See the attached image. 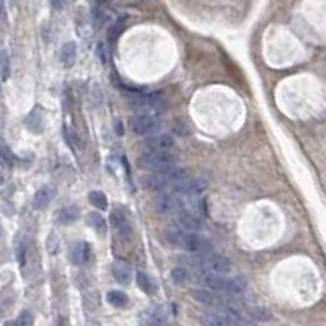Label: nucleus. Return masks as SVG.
<instances>
[{"mask_svg": "<svg viewBox=\"0 0 326 326\" xmlns=\"http://www.w3.org/2000/svg\"><path fill=\"white\" fill-rule=\"evenodd\" d=\"M165 238L168 240L170 245L176 246V248H181L184 251L189 253H206L210 251V243L201 236L196 232L191 230H184L180 225L178 227H170L168 230L165 232Z\"/></svg>", "mask_w": 326, "mask_h": 326, "instance_id": "nucleus-1", "label": "nucleus"}, {"mask_svg": "<svg viewBox=\"0 0 326 326\" xmlns=\"http://www.w3.org/2000/svg\"><path fill=\"white\" fill-rule=\"evenodd\" d=\"M198 282H201L206 289L222 294H242L246 287L245 279L240 276L228 277L227 274H215V272H199Z\"/></svg>", "mask_w": 326, "mask_h": 326, "instance_id": "nucleus-2", "label": "nucleus"}, {"mask_svg": "<svg viewBox=\"0 0 326 326\" xmlns=\"http://www.w3.org/2000/svg\"><path fill=\"white\" fill-rule=\"evenodd\" d=\"M186 261L199 272H215V274H230L232 272V263L217 253H199L198 256L188 258Z\"/></svg>", "mask_w": 326, "mask_h": 326, "instance_id": "nucleus-3", "label": "nucleus"}, {"mask_svg": "<svg viewBox=\"0 0 326 326\" xmlns=\"http://www.w3.org/2000/svg\"><path fill=\"white\" fill-rule=\"evenodd\" d=\"M127 100L132 108L139 110L140 113H152V114H162L166 111V100L163 95L157 92H127Z\"/></svg>", "mask_w": 326, "mask_h": 326, "instance_id": "nucleus-4", "label": "nucleus"}, {"mask_svg": "<svg viewBox=\"0 0 326 326\" xmlns=\"http://www.w3.org/2000/svg\"><path fill=\"white\" fill-rule=\"evenodd\" d=\"M184 178H188L186 170L178 168V166H170V168H165L162 171H155V175L148 176L145 180V186L150 191H166V189H173V186L176 183L183 181Z\"/></svg>", "mask_w": 326, "mask_h": 326, "instance_id": "nucleus-5", "label": "nucleus"}, {"mask_svg": "<svg viewBox=\"0 0 326 326\" xmlns=\"http://www.w3.org/2000/svg\"><path fill=\"white\" fill-rule=\"evenodd\" d=\"M137 163L144 170L162 171L173 166L176 163V158L173 154H170V150H148L139 157Z\"/></svg>", "mask_w": 326, "mask_h": 326, "instance_id": "nucleus-6", "label": "nucleus"}, {"mask_svg": "<svg viewBox=\"0 0 326 326\" xmlns=\"http://www.w3.org/2000/svg\"><path fill=\"white\" fill-rule=\"evenodd\" d=\"M154 207L160 215H178L184 210V202L178 198V192H163L155 198Z\"/></svg>", "mask_w": 326, "mask_h": 326, "instance_id": "nucleus-7", "label": "nucleus"}, {"mask_svg": "<svg viewBox=\"0 0 326 326\" xmlns=\"http://www.w3.org/2000/svg\"><path fill=\"white\" fill-rule=\"evenodd\" d=\"M162 127V121L152 113H140L131 119V129L136 136H152Z\"/></svg>", "mask_w": 326, "mask_h": 326, "instance_id": "nucleus-8", "label": "nucleus"}, {"mask_svg": "<svg viewBox=\"0 0 326 326\" xmlns=\"http://www.w3.org/2000/svg\"><path fill=\"white\" fill-rule=\"evenodd\" d=\"M111 225H113L114 230H116V233L119 236H122V238H129L131 233H132V225L129 222L127 215L119 209L111 212Z\"/></svg>", "mask_w": 326, "mask_h": 326, "instance_id": "nucleus-9", "label": "nucleus"}, {"mask_svg": "<svg viewBox=\"0 0 326 326\" xmlns=\"http://www.w3.org/2000/svg\"><path fill=\"white\" fill-rule=\"evenodd\" d=\"M144 145L148 150H171L175 147V137L170 134H157L145 139Z\"/></svg>", "mask_w": 326, "mask_h": 326, "instance_id": "nucleus-10", "label": "nucleus"}, {"mask_svg": "<svg viewBox=\"0 0 326 326\" xmlns=\"http://www.w3.org/2000/svg\"><path fill=\"white\" fill-rule=\"evenodd\" d=\"M92 256V250H90V245L86 242H78L75 243L72 248L69 251V259L72 261L77 266H80V264H85Z\"/></svg>", "mask_w": 326, "mask_h": 326, "instance_id": "nucleus-11", "label": "nucleus"}, {"mask_svg": "<svg viewBox=\"0 0 326 326\" xmlns=\"http://www.w3.org/2000/svg\"><path fill=\"white\" fill-rule=\"evenodd\" d=\"M111 271H113L114 279H116L118 282L122 284V286L129 284L131 280H132V277H134V272H132V268L129 266L127 263H124V261H116V263L113 264Z\"/></svg>", "mask_w": 326, "mask_h": 326, "instance_id": "nucleus-12", "label": "nucleus"}, {"mask_svg": "<svg viewBox=\"0 0 326 326\" xmlns=\"http://www.w3.org/2000/svg\"><path fill=\"white\" fill-rule=\"evenodd\" d=\"M178 225L184 230H191V232H199L202 228V220L199 217H196L194 214L188 212V210H183V212L178 214Z\"/></svg>", "mask_w": 326, "mask_h": 326, "instance_id": "nucleus-13", "label": "nucleus"}, {"mask_svg": "<svg viewBox=\"0 0 326 326\" xmlns=\"http://www.w3.org/2000/svg\"><path fill=\"white\" fill-rule=\"evenodd\" d=\"M54 194H56L54 189L49 188V186H44V188L38 189L36 194H34V198H33L34 209H38V210L46 209L51 204V201H52V198H54Z\"/></svg>", "mask_w": 326, "mask_h": 326, "instance_id": "nucleus-14", "label": "nucleus"}, {"mask_svg": "<svg viewBox=\"0 0 326 326\" xmlns=\"http://www.w3.org/2000/svg\"><path fill=\"white\" fill-rule=\"evenodd\" d=\"M60 62H62L64 67H72L75 64V59H77V46L75 42H66L62 49H60Z\"/></svg>", "mask_w": 326, "mask_h": 326, "instance_id": "nucleus-15", "label": "nucleus"}, {"mask_svg": "<svg viewBox=\"0 0 326 326\" xmlns=\"http://www.w3.org/2000/svg\"><path fill=\"white\" fill-rule=\"evenodd\" d=\"M106 300L118 308H126L129 305V297L126 295V292H121V290H110L106 294Z\"/></svg>", "mask_w": 326, "mask_h": 326, "instance_id": "nucleus-16", "label": "nucleus"}, {"mask_svg": "<svg viewBox=\"0 0 326 326\" xmlns=\"http://www.w3.org/2000/svg\"><path fill=\"white\" fill-rule=\"evenodd\" d=\"M26 126H28L34 134H41V131L44 129V124H42V116L39 110H33L28 118H26Z\"/></svg>", "mask_w": 326, "mask_h": 326, "instance_id": "nucleus-17", "label": "nucleus"}, {"mask_svg": "<svg viewBox=\"0 0 326 326\" xmlns=\"http://www.w3.org/2000/svg\"><path fill=\"white\" fill-rule=\"evenodd\" d=\"M78 209L75 206H69V207H64V209H60V212L57 215V220L62 225H69V224H74L75 220L78 219Z\"/></svg>", "mask_w": 326, "mask_h": 326, "instance_id": "nucleus-18", "label": "nucleus"}, {"mask_svg": "<svg viewBox=\"0 0 326 326\" xmlns=\"http://www.w3.org/2000/svg\"><path fill=\"white\" fill-rule=\"evenodd\" d=\"M88 201H90V204L98 209V210H108V198L103 194L101 191H92L90 194H88Z\"/></svg>", "mask_w": 326, "mask_h": 326, "instance_id": "nucleus-19", "label": "nucleus"}, {"mask_svg": "<svg viewBox=\"0 0 326 326\" xmlns=\"http://www.w3.org/2000/svg\"><path fill=\"white\" fill-rule=\"evenodd\" d=\"M136 280H137V286L142 289L145 294H154L155 292L154 280L150 279V276L145 274V272H137V274H136Z\"/></svg>", "mask_w": 326, "mask_h": 326, "instance_id": "nucleus-20", "label": "nucleus"}, {"mask_svg": "<svg viewBox=\"0 0 326 326\" xmlns=\"http://www.w3.org/2000/svg\"><path fill=\"white\" fill-rule=\"evenodd\" d=\"M86 224L90 225L92 228H95L96 232H104L106 230V220H104L101 217V214L98 212H92V214H88L86 215Z\"/></svg>", "mask_w": 326, "mask_h": 326, "instance_id": "nucleus-21", "label": "nucleus"}, {"mask_svg": "<svg viewBox=\"0 0 326 326\" xmlns=\"http://www.w3.org/2000/svg\"><path fill=\"white\" fill-rule=\"evenodd\" d=\"M122 30H124V18H119V20H116L114 21L111 26H110V30H108V41H110V44H114L118 41V38L121 36V33H122Z\"/></svg>", "mask_w": 326, "mask_h": 326, "instance_id": "nucleus-22", "label": "nucleus"}, {"mask_svg": "<svg viewBox=\"0 0 326 326\" xmlns=\"http://www.w3.org/2000/svg\"><path fill=\"white\" fill-rule=\"evenodd\" d=\"M171 279H173V282H176V284L186 282V280H188V271L183 269V268H175L171 271Z\"/></svg>", "mask_w": 326, "mask_h": 326, "instance_id": "nucleus-23", "label": "nucleus"}, {"mask_svg": "<svg viewBox=\"0 0 326 326\" xmlns=\"http://www.w3.org/2000/svg\"><path fill=\"white\" fill-rule=\"evenodd\" d=\"M33 323V316L30 312H23L20 316H18V320H15V321H8L7 324H18V326H28Z\"/></svg>", "mask_w": 326, "mask_h": 326, "instance_id": "nucleus-24", "label": "nucleus"}, {"mask_svg": "<svg viewBox=\"0 0 326 326\" xmlns=\"http://www.w3.org/2000/svg\"><path fill=\"white\" fill-rule=\"evenodd\" d=\"M0 160H2L5 165H12L13 163V155H12L10 148H8L7 145L0 147Z\"/></svg>", "mask_w": 326, "mask_h": 326, "instance_id": "nucleus-25", "label": "nucleus"}, {"mask_svg": "<svg viewBox=\"0 0 326 326\" xmlns=\"http://www.w3.org/2000/svg\"><path fill=\"white\" fill-rule=\"evenodd\" d=\"M0 72H2V78L7 80L8 75H10V62H8V57L4 54L2 59H0Z\"/></svg>", "mask_w": 326, "mask_h": 326, "instance_id": "nucleus-26", "label": "nucleus"}, {"mask_svg": "<svg viewBox=\"0 0 326 326\" xmlns=\"http://www.w3.org/2000/svg\"><path fill=\"white\" fill-rule=\"evenodd\" d=\"M64 137H66V140H67V144H69L70 147H74V148H77L78 145H80V142H78V139H77V136H75V132H74V131H70V129H66V131H64Z\"/></svg>", "mask_w": 326, "mask_h": 326, "instance_id": "nucleus-27", "label": "nucleus"}, {"mask_svg": "<svg viewBox=\"0 0 326 326\" xmlns=\"http://www.w3.org/2000/svg\"><path fill=\"white\" fill-rule=\"evenodd\" d=\"M104 21V12L100 10V8H95L93 10V23L95 26H101Z\"/></svg>", "mask_w": 326, "mask_h": 326, "instance_id": "nucleus-28", "label": "nucleus"}, {"mask_svg": "<svg viewBox=\"0 0 326 326\" xmlns=\"http://www.w3.org/2000/svg\"><path fill=\"white\" fill-rule=\"evenodd\" d=\"M67 4H69V0H51V5L54 10H62Z\"/></svg>", "mask_w": 326, "mask_h": 326, "instance_id": "nucleus-29", "label": "nucleus"}, {"mask_svg": "<svg viewBox=\"0 0 326 326\" xmlns=\"http://www.w3.org/2000/svg\"><path fill=\"white\" fill-rule=\"evenodd\" d=\"M0 20H7V5H5V0H0Z\"/></svg>", "mask_w": 326, "mask_h": 326, "instance_id": "nucleus-30", "label": "nucleus"}, {"mask_svg": "<svg viewBox=\"0 0 326 326\" xmlns=\"http://www.w3.org/2000/svg\"><path fill=\"white\" fill-rule=\"evenodd\" d=\"M116 131H118V132H116L118 136H122V134H124V132H122V126L119 124V122H116Z\"/></svg>", "mask_w": 326, "mask_h": 326, "instance_id": "nucleus-31", "label": "nucleus"}, {"mask_svg": "<svg viewBox=\"0 0 326 326\" xmlns=\"http://www.w3.org/2000/svg\"><path fill=\"white\" fill-rule=\"evenodd\" d=\"M4 183V175H2V171H0V184Z\"/></svg>", "mask_w": 326, "mask_h": 326, "instance_id": "nucleus-32", "label": "nucleus"}, {"mask_svg": "<svg viewBox=\"0 0 326 326\" xmlns=\"http://www.w3.org/2000/svg\"><path fill=\"white\" fill-rule=\"evenodd\" d=\"M100 4H106V2H110V0H98Z\"/></svg>", "mask_w": 326, "mask_h": 326, "instance_id": "nucleus-33", "label": "nucleus"}, {"mask_svg": "<svg viewBox=\"0 0 326 326\" xmlns=\"http://www.w3.org/2000/svg\"><path fill=\"white\" fill-rule=\"evenodd\" d=\"M0 95H2V85H0Z\"/></svg>", "mask_w": 326, "mask_h": 326, "instance_id": "nucleus-34", "label": "nucleus"}]
</instances>
